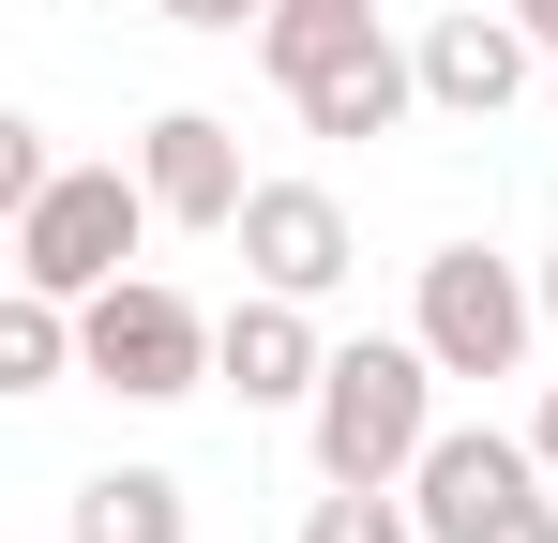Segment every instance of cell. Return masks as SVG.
<instances>
[{
    "label": "cell",
    "instance_id": "cell-1",
    "mask_svg": "<svg viewBox=\"0 0 558 543\" xmlns=\"http://www.w3.org/2000/svg\"><path fill=\"white\" fill-rule=\"evenodd\" d=\"M302 438H317V483H408L423 438H438V348H423V333H363V348H332Z\"/></svg>",
    "mask_w": 558,
    "mask_h": 543
},
{
    "label": "cell",
    "instance_id": "cell-2",
    "mask_svg": "<svg viewBox=\"0 0 558 543\" xmlns=\"http://www.w3.org/2000/svg\"><path fill=\"white\" fill-rule=\"evenodd\" d=\"M211 333H227V317H196L167 272H121V287L76 302L92 393H121V408H182V393H211Z\"/></svg>",
    "mask_w": 558,
    "mask_h": 543
},
{
    "label": "cell",
    "instance_id": "cell-3",
    "mask_svg": "<svg viewBox=\"0 0 558 543\" xmlns=\"http://www.w3.org/2000/svg\"><path fill=\"white\" fill-rule=\"evenodd\" d=\"M151 227H167V212H151V181H136V167H61L31 212H15V287L92 302V287H121V257H136Z\"/></svg>",
    "mask_w": 558,
    "mask_h": 543
},
{
    "label": "cell",
    "instance_id": "cell-4",
    "mask_svg": "<svg viewBox=\"0 0 558 543\" xmlns=\"http://www.w3.org/2000/svg\"><path fill=\"white\" fill-rule=\"evenodd\" d=\"M408 333L438 348V377H513L529 333H544V287H529L513 257H483V242H438L423 287H408Z\"/></svg>",
    "mask_w": 558,
    "mask_h": 543
},
{
    "label": "cell",
    "instance_id": "cell-5",
    "mask_svg": "<svg viewBox=\"0 0 558 543\" xmlns=\"http://www.w3.org/2000/svg\"><path fill=\"white\" fill-rule=\"evenodd\" d=\"M558 468L529 438H498V423H438L423 438V468H408V498H423V543H483L513 498H544Z\"/></svg>",
    "mask_w": 558,
    "mask_h": 543
},
{
    "label": "cell",
    "instance_id": "cell-6",
    "mask_svg": "<svg viewBox=\"0 0 558 543\" xmlns=\"http://www.w3.org/2000/svg\"><path fill=\"white\" fill-rule=\"evenodd\" d=\"M227 242H242V272H257V287H287V302H332V287L363 272V242H348V196H332V181H257Z\"/></svg>",
    "mask_w": 558,
    "mask_h": 543
},
{
    "label": "cell",
    "instance_id": "cell-7",
    "mask_svg": "<svg viewBox=\"0 0 558 543\" xmlns=\"http://www.w3.org/2000/svg\"><path fill=\"white\" fill-rule=\"evenodd\" d=\"M287 106H302V136H392L408 106H423V61L392 46V31H332L317 61H287Z\"/></svg>",
    "mask_w": 558,
    "mask_h": 543
},
{
    "label": "cell",
    "instance_id": "cell-8",
    "mask_svg": "<svg viewBox=\"0 0 558 543\" xmlns=\"http://www.w3.org/2000/svg\"><path fill=\"white\" fill-rule=\"evenodd\" d=\"M408 61H423V106H438V121H498V106L529 90L544 46H529V15H513V0H498V15L468 0V15H423V46H408Z\"/></svg>",
    "mask_w": 558,
    "mask_h": 543
},
{
    "label": "cell",
    "instance_id": "cell-9",
    "mask_svg": "<svg viewBox=\"0 0 558 543\" xmlns=\"http://www.w3.org/2000/svg\"><path fill=\"white\" fill-rule=\"evenodd\" d=\"M211 377H227L242 408H317V377H332V348H317V302L242 287V302H227V333H211Z\"/></svg>",
    "mask_w": 558,
    "mask_h": 543
},
{
    "label": "cell",
    "instance_id": "cell-10",
    "mask_svg": "<svg viewBox=\"0 0 558 543\" xmlns=\"http://www.w3.org/2000/svg\"><path fill=\"white\" fill-rule=\"evenodd\" d=\"M136 181H151V212L167 227H242V136L211 121V106H151V136H136Z\"/></svg>",
    "mask_w": 558,
    "mask_h": 543
},
{
    "label": "cell",
    "instance_id": "cell-11",
    "mask_svg": "<svg viewBox=\"0 0 558 543\" xmlns=\"http://www.w3.org/2000/svg\"><path fill=\"white\" fill-rule=\"evenodd\" d=\"M61 543H196L182 468H92V483H76V514H61Z\"/></svg>",
    "mask_w": 558,
    "mask_h": 543
},
{
    "label": "cell",
    "instance_id": "cell-12",
    "mask_svg": "<svg viewBox=\"0 0 558 543\" xmlns=\"http://www.w3.org/2000/svg\"><path fill=\"white\" fill-rule=\"evenodd\" d=\"M61 377H92L76 302H61V287H15V302H0V393H61Z\"/></svg>",
    "mask_w": 558,
    "mask_h": 543
},
{
    "label": "cell",
    "instance_id": "cell-13",
    "mask_svg": "<svg viewBox=\"0 0 558 543\" xmlns=\"http://www.w3.org/2000/svg\"><path fill=\"white\" fill-rule=\"evenodd\" d=\"M302 543H423V498H408V483H332V498L302 514Z\"/></svg>",
    "mask_w": 558,
    "mask_h": 543
},
{
    "label": "cell",
    "instance_id": "cell-14",
    "mask_svg": "<svg viewBox=\"0 0 558 543\" xmlns=\"http://www.w3.org/2000/svg\"><path fill=\"white\" fill-rule=\"evenodd\" d=\"M332 31H377V0H272V15H257V61H317V46H332Z\"/></svg>",
    "mask_w": 558,
    "mask_h": 543
},
{
    "label": "cell",
    "instance_id": "cell-15",
    "mask_svg": "<svg viewBox=\"0 0 558 543\" xmlns=\"http://www.w3.org/2000/svg\"><path fill=\"white\" fill-rule=\"evenodd\" d=\"M46 181H61V167H46V121H0V212H31Z\"/></svg>",
    "mask_w": 558,
    "mask_h": 543
},
{
    "label": "cell",
    "instance_id": "cell-16",
    "mask_svg": "<svg viewBox=\"0 0 558 543\" xmlns=\"http://www.w3.org/2000/svg\"><path fill=\"white\" fill-rule=\"evenodd\" d=\"M151 15H167V31H257L272 0H151Z\"/></svg>",
    "mask_w": 558,
    "mask_h": 543
},
{
    "label": "cell",
    "instance_id": "cell-17",
    "mask_svg": "<svg viewBox=\"0 0 558 543\" xmlns=\"http://www.w3.org/2000/svg\"><path fill=\"white\" fill-rule=\"evenodd\" d=\"M483 543H558V483H544V498H513V514H498Z\"/></svg>",
    "mask_w": 558,
    "mask_h": 543
},
{
    "label": "cell",
    "instance_id": "cell-18",
    "mask_svg": "<svg viewBox=\"0 0 558 543\" xmlns=\"http://www.w3.org/2000/svg\"><path fill=\"white\" fill-rule=\"evenodd\" d=\"M513 15H529V46H544V61H558V0H513Z\"/></svg>",
    "mask_w": 558,
    "mask_h": 543
},
{
    "label": "cell",
    "instance_id": "cell-19",
    "mask_svg": "<svg viewBox=\"0 0 558 543\" xmlns=\"http://www.w3.org/2000/svg\"><path fill=\"white\" fill-rule=\"evenodd\" d=\"M529 452H544V468H558V393H544V408H529Z\"/></svg>",
    "mask_w": 558,
    "mask_h": 543
},
{
    "label": "cell",
    "instance_id": "cell-20",
    "mask_svg": "<svg viewBox=\"0 0 558 543\" xmlns=\"http://www.w3.org/2000/svg\"><path fill=\"white\" fill-rule=\"evenodd\" d=\"M544 317H558V257H544Z\"/></svg>",
    "mask_w": 558,
    "mask_h": 543
}]
</instances>
